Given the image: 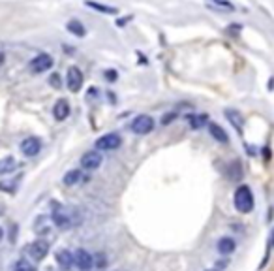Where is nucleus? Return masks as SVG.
Wrapping results in <instances>:
<instances>
[{"label":"nucleus","instance_id":"obj_15","mask_svg":"<svg viewBox=\"0 0 274 271\" xmlns=\"http://www.w3.org/2000/svg\"><path fill=\"white\" fill-rule=\"evenodd\" d=\"M84 6L92 8L96 12L109 13V15H117V13H119V8H115V6H105V4H100V2H94V0H84Z\"/></svg>","mask_w":274,"mask_h":271},{"label":"nucleus","instance_id":"obj_25","mask_svg":"<svg viewBox=\"0 0 274 271\" xmlns=\"http://www.w3.org/2000/svg\"><path fill=\"white\" fill-rule=\"evenodd\" d=\"M105 79H109V81H117V72H115V70L105 72Z\"/></svg>","mask_w":274,"mask_h":271},{"label":"nucleus","instance_id":"obj_20","mask_svg":"<svg viewBox=\"0 0 274 271\" xmlns=\"http://www.w3.org/2000/svg\"><path fill=\"white\" fill-rule=\"evenodd\" d=\"M15 168H17V162H15L13 157H6V158L0 160V173H10Z\"/></svg>","mask_w":274,"mask_h":271},{"label":"nucleus","instance_id":"obj_12","mask_svg":"<svg viewBox=\"0 0 274 271\" xmlns=\"http://www.w3.org/2000/svg\"><path fill=\"white\" fill-rule=\"evenodd\" d=\"M224 115L227 117V121L235 126V130L237 132H242V126H244V117H242V113L237 110H226L224 111Z\"/></svg>","mask_w":274,"mask_h":271},{"label":"nucleus","instance_id":"obj_27","mask_svg":"<svg viewBox=\"0 0 274 271\" xmlns=\"http://www.w3.org/2000/svg\"><path fill=\"white\" fill-rule=\"evenodd\" d=\"M2 64H4V53L0 51V66H2Z\"/></svg>","mask_w":274,"mask_h":271},{"label":"nucleus","instance_id":"obj_29","mask_svg":"<svg viewBox=\"0 0 274 271\" xmlns=\"http://www.w3.org/2000/svg\"><path fill=\"white\" fill-rule=\"evenodd\" d=\"M207 271H218V270H207Z\"/></svg>","mask_w":274,"mask_h":271},{"label":"nucleus","instance_id":"obj_22","mask_svg":"<svg viewBox=\"0 0 274 271\" xmlns=\"http://www.w3.org/2000/svg\"><path fill=\"white\" fill-rule=\"evenodd\" d=\"M15 271H36V270H34L26 260H21V262L15 264Z\"/></svg>","mask_w":274,"mask_h":271},{"label":"nucleus","instance_id":"obj_10","mask_svg":"<svg viewBox=\"0 0 274 271\" xmlns=\"http://www.w3.org/2000/svg\"><path fill=\"white\" fill-rule=\"evenodd\" d=\"M102 166V155L98 151H88L81 157V168L83 170H98Z\"/></svg>","mask_w":274,"mask_h":271},{"label":"nucleus","instance_id":"obj_3","mask_svg":"<svg viewBox=\"0 0 274 271\" xmlns=\"http://www.w3.org/2000/svg\"><path fill=\"white\" fill-rule=\"evenodd\" d=\"M152 128H154V119H152L150 115H137V117L131 121V130L139 136H145V134H148V132H152Z\"/></svg>","mask_w":274,"mask_h":271},{"label":"nucleus","instance_id":"obj_6","mask_svg":"<svg viewBox=\"0 0 274 271\" xmlns=\"http://www.w3.org/2000/svg\"><path fill=\"white\" fill-rule=\"evenodd\" d=\"M53 68V59L49 57L47 53H40L38 57H34L30 61V72L32 74H43Z\"/></svg>","mask_w":274,"mask_h":271},{"label":"nucleus","instance_id":"obj_18","mask_svg":"<svg viewBox=\"0 0 274 271\" xmlns=\"http://www.w3.org/2000/svg\"><path fill=\"white\" fill-rule=\"evenodd\" d=\"M235 248H237V245H235V239H231V237H222V239L218 241V252H220V254H224V256L231 254Z\"/></svg>","mask_w":274,"mask_h":271},{"label":"nucleus","instance_id":"obj_26","mask_svg":"<svg viewBox=\"0 0 274 271\" xmlns=\"http://www.w3.org/2000/svg\"><path fill=\"white\" fill-rule=\"evenodd\" d=\"M175 117V113H169V115H164V119H162V124H169V123H173L171 119Z\"/></svg>","mask_w":274,"mask_h":271},{"label":"nucleus","instance_id":"obj_23","mask_svg":"<svg viewBox=\"0 0 274 271\" xmlns=\"http://www.w3.org/2000/svg\"><path fill=\"white\" fill-rule=\"evenodd\" d=\"M231 170H233V173H231L229 177H231L233 181H238V179L242 177V172H240V168H238V162H233V164H231Z\"/></svg>","mask_w":274,"mask_h":271},{"label":"nucleus","instance_id":"obj_11","mask_svg":"<svg viewBox=\"0 0 274 271\" xmlns=\"http://www.w3.org/2000/svg\"><path fill=\"white\" fill-rule=\"evenodd\" d=\"M53 115H55L57 121H66L70 117V104H68V100H59L55 104V108H53Z\"/></svg>","mask_w":274,"mask_h":271},{"label":"nucleus","instance_id":"obj_4","mask_svg":"<svg viewBox=\"0 0 274 271\" xmlns=\"http://www.w3.org/2000/svg\"><path fill=\"white\" fill-rule=\"evenodd\" d=\"M120 145H122V139H120V136L115 134V132L102 136V137L96 139V149H98V151H115V149H119Z\"/></svg>","mask_w":274,"mask_h":271},{"label":"nucleus","instance_id":"obj_13","mask_svg":"<svg viewBox=\"0 0 274 271\" xmlns=\"http://www.w3.org/2000/svg\"><path fill=\"white\" fill-rule=\"evenodd\" d=\"M207 6H209L211 10L220 12V13H227V12H233V10H235V6H233L229 0H207Z\"/></svg>","mask_w":274,"mask_h":271},{"label":"nucleus","instance_id":"obj_9","mask_svg":"<svg viewBox=\"0 0 274 271\" xmlns=\"http://www.w3.org/2000/svg\"><path fill=\"white\" fill-rule=\"evenodd\" d=\"M21 151H23L24 157H36L38 153L42 151V141H40V137L30 136V137L23 139V141H21Z\"/></svg>","mask_w":274,"mask_h":271},{"label":"nucleus","instance_id":"obj_1","mask_svg":"<svg viewBox=\"0 0 274 271\" xmlns=\"http://www.w3.org/2000/svg\"><path fill=\"white\" fill-rule=\"evenodd\" d=\"M233 203H235V209L238 213H250L253 209V194H252L250 186H238L235 190V196H233Z\"/></svg>","mask_w":274,"mask_h":271},{"label":"nucleus","instance_id":"obj_28","mask_svg":"<svg viewBox=\"0 0 274 271\" xmlns=\"http://www.w3.org/2000/svg\"><path fill=\"white\" fill-rule=\"evenodd\" d=\"M2 235H4V232H2V228H0V239H2Z\"/></svg>","mask_w":274,"mask_h":271},{"label":"nucleus","instance_id":"obj_7","mask_svg":"<svg viewBox=\"0 0 274 271\" xmlns=\"http://www.w3.org/2000/svg\"><path fill=\"white\" fill-rule=\"evenodd\" d=\"M66 85H68V89H70L72 92L81 90V87H83V74H81V70H79L77 66H70V68H68Z\"/></svg>","mask_w":274,"mask_h":271},{"label":"nucleus","instance_id":"obj_19","mask_svg":"<svg viewBox=\"0 0 274 271\" xmlns=\"http://www.w3.org/2000/svg\"><path fill=\"white\" fill-rule=\"evenodd\" d=\"M81 179H83V173H81V170H70V172L64 175L62 183H64L66 186H73V185H77Z\"/></svg>","mask_w":274,"mask_h":271},{"label":"nucleus","instance_id":"obj_14","mask_svg":"<svg viewBox=\"0 0 274 271\" xmlns=\"http://www.w3.org/2000/svg\"><path fill=\"white\" fill-rule=\"evenodd\" d=\"M57 262H59V266L64 271H70L72 266L75 264V262H73V254L70 250H59V252H57Z\"/></svg>","mask_w":274,"mask_h":271},{"label":"nucleus","instance_id":"obj_17","mask_svg":"<svg viewBox=\"0 0 274 271\" xmlns=\"http://www.w3.org/2000/svg\"><path fill=\"white\" fill-rule=\"evenodd\" d=\"M66 30L73 34V36L77 38H84L86 36V28L81 21H77V19H72V21H68V25H66Z\"/></svg>","mask_w":274,"mask_h":271},{"label":"nucleus","instance_id":"obj_5","mask_svg":"<svg viewBox=\"0 0 274 271\" xmlns=\"http://www.w3.org/2000/svg\"><path fill=\"white\" fill-rule=\"evenodd\" d=\"M53 222L59 226V228H64V230H68V228H72L75 219H73V215L70 213V209H66V207H57V209L53 211Z\"/></svg>","mask_w":274,"mask_h":271},{"label":"nucleus","instance_id":"obj_21","mask_svg":"<svg viewBox=\"0 0 274 271\" xmlns=\"http://www.w3.org/2000/svg\"><path fill=\"white\" fill-rule=\"evenodd\" d=\"M186 119H188V123H190L191 128H197V130L207 124V115H188Z\"/></svg>","mask_w":274,"mask_h":271},{"label":"nucleus","instance_id":"obj_8","mask_svg":"<svg viewBox=\"0 0 274 271\" xmlns=\"http://www.w3.org/2000/svg\"><path fill=\"white\" fill-rule=\"evenodd\" d=\"M73 262L81 271H88L92 270V266H94V256L84 248H77V252L73 254Z\"/></svg>","mask_w":274,"mask_h":271},{"label":"nucleus","instance_id":"obj_2","mask_svg":"<svg viewBox=\"0 0 274 271\" xmlns=\"http://www.w3.org/2000/svg\"><path fill=\"white\" fill-rule=\"evenodd\" d=\"M47 252H49V243L43 241V239L32 241L30 245L24 247V254L30 256L32 260H36V262H42V260L47 256Z\"/></svg>","mask_w":274,"mask_h":271},{"label":"nucleus","instance_id":"obj_16","mask_svg":"<svg viewBox=\"0 0 274 271\" xmlns=\"http://www.w3.org/2000/svg\"><path fill=\"white\" fill-rule=\"evenodd\" d=\"M209 130H211V136L214 137L216 141H220V143H229V136H227V132L220 124L211 123L209 124Z\"/></svg>","mask_w":274,"mask_h":271},{"label":"nucleus","instance_id":"obj_24","mask_svg":"<svg viewBox=\"0 0 274 271\" xmlns=\"http://www.w3.org/2000/svg\"><path fill=\"white\" fill-rule=\"evenodd\" d=\"M51 85L57 87V89L60 87V77H59V74H53V75H51Z\"/></svg>","mask_w":274,"mask_h":271}]
</instances>
